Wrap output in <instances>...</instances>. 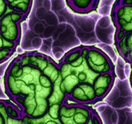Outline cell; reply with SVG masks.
<instances>
[{
    "mask_svg": "<svg viewBox=\"0 0 132 124\" xmlns=\"http://www.w3.org/2000/svg\"><path fill=\"white\" fill-rule=\"evenodd\" d=\"M99 0H67L68 5L76 12L84 13L94 10Z\"/></svg>",
    "mask_w": 132,
    "mask_h": 124,
    "instance_id": "11",
    "label": "cell"
},
{
    "mask_svg": "<svg viewBox=\"0 0 132 124\" xmlns=\"http://www.w3.org/2000/svg\"><path fill=\"white\" fill-rule=\"evenodd\" d=\"M115 81L114 72H110L106 74H98L93 84V89L96 94L97 101L101 100L106 96Z\"/></svg>",
    "mask_w": 132,
    "mask_h": 124,
    "instance_id": "8",
    "label": "cell"
},
{
    "mask_svg": "<svg viewBox=\"0 0 132 124\" xmlns=\"http://www.w3.org/2000/svg\"><path fill=\"white\" fill-rule=\"evenodd\" d=\"M93 112L88 105L65 101L60 106L59 120L61 124H88Z\"/></svg>",
    "mask_w": 132,
    "mask_h": 124,
    "instance_id": "4",
    "label": "cell"
},
{
    "mask_svg": "<svg viewBox=\"0 0 132 124\" xmlns=\"http://www.w3.org/2000/svg\"><path fill=\"white\" fill-rule=\"evenodd\" d=\"M124 72H125L126 78H130L131 72H132V66L129 62L125 64V66H124Z\"/></svg>",
    "mask_w": 132,
    "mask_h": 124,
    "instance_id": "20",
    "label": "cell"
},
{
    "mask_svg": "<svg viewBox=\"0 0 132 124\" xmlns=\"http://www.w3.org/2000/svg\"><path fill=\"white\" fill-rule=\"evenodd\" d=\"M111 18L116 27L115 41L132 33V0H116Z\"/></svg>",
    "mask_w": 132,
    "mask_h": 124,
    "instance_id": "3",
    "label": "cell"
},
{
    "mask_svg": "<svg viewBox=\"0 0 132 124\" xmlns=\"http://www.w3.org/2000/svg\"><path fill=\"white\" fill-rule=\"evenodd\" d=\"M68 98L73 103L78 104L88 105L97 102L93 84L88 83H82L76 86Z\"/></svg>",
    "mask_w": 132,
    "mask_h": 124,
    "instance_id": "7",
    "label": "cell"
},
{
    "mask_svg": "<svg viewBox=\"0 0 132 124\" xmlns=\"http://www.w3.org/2000/svg\"><path fill=\"white\" fill-rule=\"evenodd\" d=\"M125 60L122 59V57H118L116 61V66L114 67V74H116L119 78L120 80H126V74L124 72V66H125Z\"/></svg>",
    "mask_w": 132,
    "mask_h": 124,
    "instance_id": "14",
    "label": "cell"
},
{
    "mask_svg": "<svg viewBox=\"0 0 132 124\" xmlns=\"http://www.w3.org/2000/svg\"><path fill=\"white\" fill-rule=\"evenodd\" d=\"M111 25V22L108 17H102V18H101L98 20L97 27L100 28H107V27H109Z\"/></svg>",
    "mask_w": 132,
    "mask_h": 124,
    "instance_id": "19",
    "label": "cell"
},
{
    "mask_svg": "<svg viewBox=\"0 0 132 124\" xmlns=\"http://www.w3.org/2000/svg\"><path fill=\"white\" fill-rule=\"evenodd\" d=\"M7 95L14 101L24 116L38 118L49 109V99L65 96L62 82L55 84L40 69L22 63L18 57L11 62L4 76Z\"/></svg>",
    "mask_w": 132,
    "mask_h": 124,
    "instance_id": "1",
    "label": "cell"
},
{
    "mask_svg": "<svg viewBox=\"0 0 132 124\" xmlns=\"http://www.w3.org/2000/svg\"><path fill=\"white\" fill-rule=\"evenodd\" d=\"M14 51L10 49H3L0 50V64L3 63L4 61H6L8 58L11 57L13 54Z\"/></svg>",
    "mask_w": 132,
    "mask_h": 124,
    "instance_id": "18",
    "label": "cell"
},
{
    "mask_svg": "<svg viewBox=\"0 0 132 124\" xmlns=\"http://www.w3.org/2000/svg\"><path fill=\"white\" fill-rule=\"evenodd\" d=\"M26 18L22 13L12 12L0 18V34L4 39L18 45L21 36V22Z\"/></svg>",
    "mask_w": 132,
    "mask_h": 124,
    "instance_id": "5",
    "label": "cell"
},
{
    "mask_svg": "<svg viewBox=\"0 0 132 124\" xmlns=\"http://www.w3.org/2000/svg\"><path fill=\"white\" fill-rule=\"evenodd\" d=\"M12 12H14V11L12 10L11 8L7 6L5 0H0V18H2L3 17H4L6 14Z\"/></svg>",
    "mask_w": 132,
    "mask_h": 124,
    "instance_id": "17",
    "label": "cell"
},
{
    "mask_svg": "<svg viewBox=\"0 0 132 124\" xmlns=\"http://www.w3.org/2000/svg\"><path fill=\"white\" fill-rule=\"evenodd\" d=\"M60 106L59 104L50 106L47 113L40 118H32L23 115V118L27 124H61L59 120Z\"/></svg>",
    "mask_w": 132,
    "mask_h": 124,
    "instance_id": "10",
    "label": "cell"
},
{
    "mask_svg": "<svg viewBox=\"0 0 132 124\" xmlns=\"http://www.w3.org/2000/svg\"><path fill=\"white\" fill-rule=\"evenodd\" d=\"M88 45H81L67 52L59 65L62 79V86L67 98L73 89L79 84H93L98 74L94 73L87 62Z\"/></svg>",
    "mask_w": 132,
    "mask_h": 124,
    "instance_id": "2",
    "label": "cell"
},
{
    "mask_svg": "<svg viewBox=\"0 0 132 124\" xmlns=\"http://www.w3.org/2000/svg\"><path fill=\"white\" fill-rule=\"evenodd\" d=\"M0 124H6V119L3 113L0 109Z\"/></svg>",
    "mask_w": 132,
    "mask_h": 124,
    "instance_id": "21",
    "label": "cell"
},
{
    "mask_svg": "<svg viewBox=\"0 0 132 124\" xmlns=\"http://www.w3.org/2000/svg\"><path fill=\"white\" fill-rule=\"evenodd\" d=\"M16 45L14 43H12L10 41H7L0 34V50H3V49H10L12 51H15V49L16 47Z\"/></svg>",
    "mask_w": 132,
    "mask_h": 124,
    "instance_id": "16",
    "label": "cell"
},
{
    "mask_svg": "<svg viewBox=\"0 0 132 124\" xmlns=\"http://www.w3.org/2000/svg\"><path fill=\"white\" fill-rule=\"evenodd\" d=\"M5 2L12 10L22 13L26 18L32 4V0H5Z\"/></svg>",
    "mask_w": 132,
    "mask_h": 124,
    "instance_id": "13",
    "label": "cell"
},
{
    "mask_svg": "<svg viewBox=\"0 0 132 124\" xmlns=\"http://www.w3.org/2000/svg\"><path fill=\"white\" fill-rule=\"evenodd\" d=\"M98 48L101 49L102 51L104 52L106 55L109 57V59L111 60V62L114 64L117 61V54L116 51L113 50V48L111 47L110 45H106V44H99Z\"/></svg>",
    "mask_w": 132,
    "mask_h": 124,
    "instance_id": "15",
    "label": "cell"
},
{
    "mask_svg": "<svg viewBox=\"0 0 132 124\" xmlns=\"http://www.w3.org/2000/svg\"><path fill=\"white\" fill-rule=\"evenodd\" d=\"M0 109L5 116L6 124H27L23 118L22 111L14 103L0 100Z\"/></svg>",
    "mask_w": 132,
    "mask_h": 124,
    "instance_id": "9",
    "label": "cell"
},
{
    "mask_svg": "<svg viewBox=\"0 0 132 124\" xmlns=\"http://www.w3.org/2000/svg\"><path fill=\"white\" fill-rule=\"evenodd\" d=\"M87 62L89 68L97 74L114 72V65L106 54L98 47L88 45Z\"/></svg>",
    "mask_w": 132,
    "mask_h": 124,
    "instance_id": "6",
    "label": "cell"
},
{
    "mask_svg": "<svg viewBox=\"0 0 132 124\" xmlns=\"http://www.w3.org/2000/svg\"><path fill=\"white\" fill-rule=\"evenodd\" d=\"M97 110L101 113L102 122L104 124H117L118 122V114L117 112L110 106L103 103L102 105L97 107Z\"/></svg>",
    "mask_w": 132,
    "mask_h": 124,
    "instance_id": "12",
    "label": "cell"
}]
</instances>
